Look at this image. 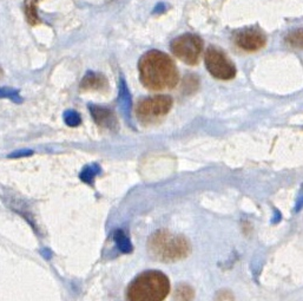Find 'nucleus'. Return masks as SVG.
<instances>
[{
  "label": "nucleus",
  "instance_id": "6ab92c4d",
  "mask_svg": "<svg viewBox=\"0 0 303 301\" xmlns=\"http://www.w3.org/2000/svg\"><path fill=\"white\" fill-rule=\"evenodd\" d=\"M33 152L32 150H18V151H14L11 154L9 157L11 158H19V157H26V156H31Z\"/></svg>",
  "mask_w": 303,
  "mask_h": 301
},
{
  "label": "nucleus",
  "instance_id": "f257e3e1",
  "mask_svg": "<svg viewBox=\"0 0 303 301\" xmlns=\"http://www.w3.org/2000/svg\"><path fill=\"white\" fill-rule=\"evenodd\" d=\"M142 84L151 91L174 89L178 84L177 66L171 57L158 50L144 53L138 63Z\"/></svg>",
  "mask_w": 303,
  "mask_h": 301
},
{
  "label": "nucleus",
  "instance_id": "1a4fd4ad",
  "mask_svg": "<svg viewBox=\"0 0 303 301\" xmlns=\"http://www.w3.org/2000/svg\"><path fill=\"white\" fill-rule=\"evenodd\" d=\"M79 89H81V91L84 92H106L107 89H109V83H107V79L104 75L89 71L86 72L84 77H83Z\"/></svg>",
  "mask_w": 303,
  "mask_h": 301
},
{
  "label": "nucleus",
  "instance_id": "f8f14e48",
  "mask_svg": "<svg viewBox=\"0 0 303 301\" xmlns=\"http://www.w3.org/2000/svg\"><path fill=\"white\" fill-rule=\"evenodd\" d=\"M195 296L193 287L186 284H181L177 286L175 291V301H193Z\"/></svg>",
  "mask_w": 303,
  "mask_h": 301
},
{
  "label": "nucleus",
  "instance_id": "9b49d317",
  "mask_svg": "<svg viewBox=\"0 0 303 301\" xmlns=\"http://www.w3.org/2000/svg\"><path fill=\"white\" fill-rule=\"evenodd\" d=\"M284 42L291 49L303 50V28H296L286 36Z\"/></svg>",
  "mask_w": 303,
  "mask_h": 301
},
{
  "label": "nucleus",
  "instance_id": "9d476101",
  "mask_svg": "<svg viewBox=\"0 0 303 301\" xmlns=\"http://www.w3.org/2000/svg\"><path fill=\"white\" fill-rule=\"evenodd\" d=\"M38 0H25L24 2V12L26 16V20L31 25H38L41 23V19L38 17L37 11Z\"/></svg>",
  "mask_w": 303,
  "mask_h": 301
},
{
  "label": "nucleus",
  "instance_id": "4468645a",
  "mask_svg": "<svg viewBox=\"0 0 303 301\" xmlns=\"http://www.w3.org/2000/svg\"><path fill=\"white\" fill-rule=\"evenodd\" d=\"M120 102L122 104L123 110H124L125 115H129L130 108H131V98H130V93L129 90L126 88L125 82L121 81V85H120Z\"/></svg>",
  "mask_w": 303,
  "mask_h": 301
},
{
  "label": "nucleus",
  "instance_id": "7ed1b4c3",
  "mask_svg": "<svg viewBox=\"0 0 303 301\" xmlns=\"http://www.w3.org/2000/svg\"><path fill=\"white\" fill-rule=\"evenodd\" d=\"M147 247L155 259L164 262L184 259L190 253L189 241L183 235L171 234L168 230H158L151 235Z\"/></svg>",
  "mask_w": 303,
  "mask_h": 301
},
{
  "label": "nucleus",
  "instance_id": "20e7f679",
  "mask_svg": "<svg viewBox=\"0 0 303 301\" xmlns=\"http://www.w3.org/2000/svg\"><path fill=\"white\" fill-rule=\"evenodd\" d=\"M172 98L170 96L158 95L140 99L136 105V115L143 124L156 123L165 117L171 110Z\"/></svg>",
  "mask_w": 303,
  "mask_h": 301
},
{
  "label": "nucleus",
  "instance_id": "2eb2a0df",
  "mask_svg": "<svg viewBox=\"0 0 303 301\" xmlns=\"http://www.w3.org/2000/svg\"><path fill=\"white\" fill-rule=\"evenodd\" d=\"M99 166L97 164H91V165H88L85 166L84 169L82 170L81 173V180L83 182H86V183H92V181L95 180V177L97 174L99 173Z\"/></svg>",
  "mask_w": 303,
  "mask_h": 301
},
{
  "label": "nucleus",
  "instance_id": "39448f33",
  "mask_svg": "<svg viewBox=\"0 0 303 301\" xmlns=\"http://www.w3.org/2000/svg\"><path fill=\"white\" fill-rule=\"evenodd\" d=\"M171 52L175 57L187 65L198 64L203 52V41L194 34H184L175 38L170 44Z\"/></svg>",
  "mask_w": 303,
  "mask_h": 301
},
{
  "label": "nucleus",
  "instance_id": "f3484780",
  "mask_svg": "<svg viewBox=\"0 0 303 301\" xmlns=\"http://www.w3.org/2000/svg\"><path fill=\"white\" fill-rule=\"evenodd\" d=\"M64 121L68 126H78L82 123V118L78 112L68 110L64 114Z\"/></svg>",
  "mask_w": 303,
  "mask_h": 301
},
{
  "label": "nucleus",
  "instance_id": "ddd939ff",
  "mask_svg": "<svg viewBox=\"0 0 303 301\" xmlns=\"http://www.w3.org/2000/svg\"><path fill=\"white\" fill-rule=\"evenodd\" d=\"M113 239H115V241H116V245L118 246V248H120L121 252H123V253H131L132 252V245L128 239V237L124 234V231L121 229L116 230L113 234Z\"/></svg>",
  "mask_w": 303,
  "mask_h": 301
},
{
  "label": "nucleus",
  "instance_id": "6e6552de",
  "mask_svg": "<svg viewBox=\"0 0 303 301\" xmlns=\"http://www.w3.org/2000/svg\"><path fill=\"white\" fill-rule=\"evenodd\" d=\"M89 109L97 125H99L100 128L104 129L117 130L118 121L116 115H115V112L111 109L98 107V105L95 104H90Z\"/></svg>",
  "mask_w": 303,
  "mask_h": 301
},
{
  "label": "nucleus",
  "instance_id": "a211bd4d",
  "mask_svg": "<svg viewBox=\"0 0 303 301\" xmlns=\"http://www.w3.org/2000/svg\"><path fill=\"white\" fill-rule=\"evenodd\" d=\"M215 301H235V299H234L232 292L228 291V289H222V291L217 292V294L215 296Z\"/></svg>",
  "mask_w": 303,
  "mask_h": 301
},
{
  "label": "nucleus",
  "instance_id": "423d86ee",
  "mask_svg": "<svg viewBox=\"0 0 303 301\" xmlns=\"http://www.w3.org/2000/svg\"><path fill=\"white\" fill-rule=\"evenodd\" d=\"M205 68L212 77L219 81H230L235 78L236 66L229 59L224 51L216 46H210L205 52Z\"/></svg>",
  "mask_w": 303,
  "mask_h": 301
},
{
  "label": "nucleus",
  "instance_id": "aec40b11",
  "mask_svg": "<svg viewBox=\"0 0 303 301\" xmlns=\"http://www.w3.org/2000/svg\"><path fill=\"white\" fill-rule=\"evenodd\" d=\"M107 2H110V0H107Z\"/></svg>",
  "mask_w": 303,
  "mask_h": 301
},
{
  "label": "nucleus",
  "instance_id": "0eeeda50",
  "mask_svg": "<svg viewBox=\"0 0 303 301\" xmlns=\"http://www.w3.org/2000/svg\"><path fill=\"white\" fill-rule=\"evenodd\" d=\"M234 43L245 52H256L264 48L267 36L259 27H245L234 34Z\"/></svg>",
  "mask_w": 303,
  "mask_h": 301
},
{
  "label": "nucleus",
  "instance_id": "f03ea898",
  "mask_svg": "<svg viewBox=\"0 0 303 301\" xmlns=\"http://www.w3.org/2000/svg\"><path fill=\"white\" fill-rule=\"evenodd\" d=\"M170 292L167 275L158 271L139 274L128 288L129 301H163Z\"/></svg>",
  "mask_w": 303,
  "mask_h": 301
},
{
  "label": "nucleus",
  "instance_id": "dca6fc26",
  "mask_svg": "<svg viewBox=\"0 0 303 301\" xmlns=\"http://www.w3.org/2000/svg\"><path fill=\"white\" fill-rule=\"evenodd\" d=\"M0 98H9L16 103H21L23 98L19 95V91L10 88H0Z\"/></svg>",
  "mask_w": 303,
  "mask_h": 301
}]
</instances>
